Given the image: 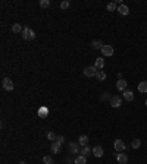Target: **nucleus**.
<instances>
[{
    "instance_id": "obj_31",
    "label": "nucleus",
    "mask_w": 147,
    "mask_h": 164,
    "mask_svg": "<svg viewBox=\"0 0 147 164\" xmlns=\"http://www.w3.org/2000/svg\"><path fill=\"white\" fill-rule=\"evenodd\" d=\"M19 164H25V163H24V161H19Z\"/></svg>"
},
{
    "instance_id": "obj_9",
    "label": "nucleus",
    "mask_w": 147,
    "mask_h": 164,
    "mask_svg": "<svg viewBox=\"0 0 147 164\" xmlns=\"http://www.w3.org/2000/svg\"><path fill=\"white\" fill-rule=\"evenodd\" d=\"M60 148H62V144H59L57 141H55L52 145H50V151L53 154H57V153H60Z\"/></svg>"
},
{
    "instance_id": "obj_24",
    "label": "nucleus",
    "mask_w": 147,
    "mask_h": 164,
    "mask_svg": "<svg viewBox=\"0 0 147 164\" xmlns=\"http://www.w3.org/2000/svg\"><path fill=\"white\" fill-rule=\"evenodd\" d=\"M140 145H141V141H140V139H132L131 147H132L134 149H138V148H140Z\"/></svg>"
},
{
    "instance_id": "obj_15",
    "label": "nucleus",
    "mask_w": 147,
    "mask_h": 164,
    "mask_svg": "<svg viewBox=\"0 0 147 164\" xmlns=\"http://www.w3.org/2000/svg\"><path fill=\"white\" fill-rule=\"evenodd\" d=\"M78 144H80V147H87V144H88V136H87V135H81L80 139H78Z\"/></svg>"
},
{
    "instance_id": "obj_3",
    "label": "nucleus",
    "mask_w": 147,
    "mask_h": 164,
    "mask_svg": "<svg viewBox=\"0 0 147 164\" xmlns=\"http://www.w3.org/2000/svg\"><path fill=\"white\" fill-rule=\"evenodd\" d=\"M2 86H3V90H6V91H12V90H13V82H12V79H9V78H3Z\"/></svg>"
},
{
    "instance_id": "obj_14",
    "label": "nucleus",
    "mask_w": 147,
    "mask_h": 164,
    "mask_svg": "<svg viewBox=\"0 0 147 164\" xmlns=\"http://www.w3.org/2000/svg\"><path fill=\"white\" fill-rule=\"evenodd\" d=\"M127 81H124V79H119L118 82H116V88H118V90L119 91H125L127 90Z\"/></svg>"
},
{
    "instance_id": "obj_16",
    "label": "nucleus",
    "mask_w": 147,
    "mask_h": 164,
    "mask_svg": "<svg viewBox=\"0 0 147 164\" xmlns=\"http://www.w3.org/2000/svg\"><path fill=\"white\" fill-rule=\"evenodd\" d=\"M80 153H81V155H84L85 158H87V155H90V154L93 153V149H91V148L87 145V147H82V149L80 151Z\"/></svg>"
},
{
    "instance_id": "obj_2",
    "label": "nucleus",
    "mask_w": 147,
    "mask_h": 164,
    "mask_svg": "<svg viewBox=\"0 0 147 164\" xmlns=\"http://www.w3.org/2000/svg\"><path fill=\"white\" fill-rule=\"evenodd\" d=\"M97 72H99V70H97L96 66H88V68H85V69L82 70V73H84L85 78H94Z\"/></svg>"
},
{
    "instance_id": "obj_4",
    "label": "nucleus",
    "mask_w": 147,
    "mask_h": 164,
    "mask_svg": "<svg viewBox=\"0 0 147 164\" xmlns=\"http://www.w3.org/2000/svg\"><path fill=\"white\" fill-rule=\"evenodd\" d=\"M113 147H115V151H118V153H122V151H125V148H127L122 139H115Z\"/></svg>"
},
{
    "instance_id": "obj_26",
    "label": "nucleus",
    "mask_w": 147,
    "mask_h": 164,
    "mask_svg": "<svg viewBox=\"0 0 147 164\" xmlns=\"http://www.w3.org/2000/svg\"><path fill=\"white\" fill-rule=\"evenodd\" d=\"M47 139H50V141H56L57 139V136H56V133L55 132H47Z\"/></svg>"
},
{
    "instance_id": "obj_19",
    "label": "nucleus",
    "mask_w": 147,
    "mask_h": 164,
    "mask_svg": "<svg viewBox=\"0 0 147 164\" xmlns=\"http://www.w3.org/2000/svg\"><path fill=\"white\" fill-rule=\"evenodd\" d=\"M138 91H140L141 94H146V92H147V82H146V81H143V82L138 84Z\"/></svg>"
},
{
    "instance_id": "obj_21",
    "label": "nucleus",
    "mask_w": 147,
    "mask_h": 164,
    "mask_svg": "<svg viewBox=\"0 0 147 164\" xmlns=\"http://www.w3.org/2000/svg\"><path fill=\"white\" fill-rule=\"evenodd\" d=\"M75 164H87V158L80 154V155L75 158Z\"/></svg>"
},
{
    "instance_id": "obj_8",
    "label": "nucleus",
    "mask_w": 147,
    "mask_h": 164,
    "mask_svg": "<svg viewBox=\"0 0 147 164\" xmlns=\"http://www.w3.org/2000/svg\"><path fill=\"white\" fill-rule=\"evenodd\" d=\"M93 155H94V157H97V158L103 157V148H102L100 145H96V147L93 148Z\"/></svg>"
},
{
    "instance_id": "obj_13",
    "label": "nucleus",
    "mask_w": 147,
    "mask_h": 164,
    "mask_svg": "<svg viewBox=\"0 0 147 164\" xmlns=\"http://www.w3.org/2000/svg\"><path fill=\"white\" fill-rule=\"evenodd\" d=\"M118 12H119L121 15H124V16H125V15L129 13V7H128L127 5H119V6H118Z\"/></svg>"
},
{
    "instance_id": "obj_23",
    "label": "nucleus",
    "mask_w": 147,
    "mask_h": 164,
    "mask_svg": "<svg viewBox=\"0 0 147 164\" xmlns=\"http://www.w3.org/2000/svg\"><path fill=\"white\" fill-rule=\"evenodd\" d=\"M43 163H44V164H55L53 157H50V155H44V157H43Z\"/></svg>"
},
{
    "instance_id": "obj_17",
    "label": "nucleus",
    "mask_w": 147,
    "mask_h": 164,
    "mask_svg": "<svg viewBox=\"0 0 147 164\" xmlns=\"http://www.w3.org/2000/svg\"><path fill=\"white\" fill-rule=\"evenodd\" d=\"M22 31H24V28H22V25L21 23H13L12 25V32H15V34H22Z\"/></svg>"
},
{
    "instance_id": "obj_10",
    "label": "nucleus",
    "mask_w": 147,
    "mask_h": 164,
    "mask_svg": "<svg viewBox=\"0 0 147 164\" xmlns=\"http://www.w3.org/2000/svg\"><path fill=\"white\" fill-rule=\"evenodd\" d=\"M116 160H118L119 164H127V163H128V155L124 154V153H119V154L116 155Z\"/></svg>"
},
{
    "instance_id": "obj_12",
    "label": "nucleus",
    "mask_w": 147,
    "mask_h": 164,
    "mask_svg": "<svg viewBox=\"0 0 147 164\" xmlns=\"http://www.w3.org/2000/svg\"><path fill=\"white\" fill-rule=\"evenodd\" d=\"M91 47H93L94 50H102V48L105 47V44H103V41H100V40H93V41H91Z\"/></svg>"
},
{
    "instance_id": "obj_6",
    "label": "nucleus",
    "mask_w": 147,
    "mask_h": 164,
    "mask_svg": "<svg viewBox=\"0 0 147 164\" xmlns=\"http://www.w3.org/2000/svg\"><path fill=\"white\" fill-rule=\"evenodd\" d=\"M102 53H103V56H106V57L112 56V54H113V47L109 46V44H105V47L102 48Z\"/></svg>"
},
{
    "instance_id": "obj_5",
    "label": "nucleus",
    "mask_w": 147,
    "mask_h": 164,
    "mask_svg": "<svg viewBox=\"0 0 147 164\" xmlns=\"http://www.w3.org/2000/svg\"><path fill=\"white\" fill-rule=\"evenodd\" d=\"M121 104H122V98L119 95H113L112 98H110V106H112L113 108L121 107Z\"/></svg>"
},
{
    "instance_id": "obj_29",
    "label": "nucleus",
    "mask_w": 147,
    "mask_h": 164,
    "mask_svg": "<svg viewBox=\"0 0 147 164\" xmlns=\"http://www.w3.org/2000/svg\"><path fill=\"white\" fill-rule=\"evenodd\" d=\"M110 98H112V95H110L109 92H105V94L102 95V100H110Z\"/></svg>"
},
{
    "instance_id": "obj_11",
    "label": "nucleus",
    "mask_w": 147,
    "mask_h": 164,
    "mask_svg": "<svg viewBox=\"0 0 147 164\" xmlns=\"http://www.w3.org/2000/svg\"><path fill=\"white\" fill-rule=\"evenodd\" d=\"M124 100H125V101H128V103H131L132 100H134V92L131 90H125L124 91Z\"/></svg>"
},
{
    "instance_id": "obj_1",
    "label": "nucleus",
    "mask_w": 147,
    "mask_h": 164,
    "mask_svg": "<svg viewBox=\"0 0 147 164\" xmlns=\"http://www.w3.org/2000/svg\"><path fill=\"white\" fill-rule=\"evenodd\" d=\"M21 35H22V38L25 40V41H31V40L35 38V32L31 28H28V27H24V31H22Z\"/></svg>"
},
{
    "instance_id": "obj_28",
    "label": "nucleus",
    "mask_w": 147,
    "mask_h": 164,
    "mask_svg": "<svg viewBox=\"0 0 147 164\" xmlns=\"http://www.w3.org/2000/svg\"><path fill=\"white\" fill-rule=\"evenodd\" d=\"M69 6H71V3L68 2V0H63V2L60 3V7H62V9H68Z\"/></svg>"
},
{
    "instance_id": "obj_27",
    "label": "nucleus",
    "mask_w": 147,
    "mask_h": 164,
    "mask_svg": "<svg viewBox=\"0 0 147 164\" xmlns=\"http://www.w3.org/2000/svg\"><path fill=\"white\" fill-rule=\"evenodd\" d=\"M49 6H50V0H40V7L46 9V7H49Z\"/></svg>"
},
{
    "instance_id": "obj_32",
    "label": "nucleus",
    "mask_w": 147,
    "mask_h": 164,
    "mask_svg": "<svg viewBox=\"0 0 147 164\" xmlns=\"http://www.w3.org/2000/svg\"><path fill=\"white\" fill-rule=\"evenodd\" d=\"M146 106H147V100H146Z\"/></svg>"
},
{
    "instance_id": "obj_22",
    "label": "nucleus",
    "mask_w": 147,
    "mask_h": 164,
    "mask_svg": "<svg viewBox=\"0 0 147 164\" xmlns=\"http://www.w3.org/2000/svg\"><path fill=\"white\" fill-rule=\"evenodd\" d=\"M49 114V110H47V107H41L40 110H38V116L40 117H46Z\"/></svg>"
},
{
    "instance_id": "obj_30",
    "label": "nucleus",
    "mask_w": 147,
    "mask_h": 164,
    "mask_svg": "<svg viewBox=\"0 0 147 164\" xmlns=\"http://www.w3.org/2000/svg\"><path fill=\"white\" fill-rule=\"evenodd\" d=\"M56 141H57L59 144H63V142H65V138H63L62 135H60V136H57V139H56Z\"/></svg>"
},
{
    "instance_id": "obj_20",
    "label": "nucleus",
    "mask_w": 147,
    "mask_h": 164,
    "mask_svg": "<svg viewBox=\"0 0 147 164\" xmlns=\"http://www.w3.org/2000/svg\"><path fill=\"white\" fill-rule=\"evenodd\" d=\"M94 66H96L97 69H103V66H105V59H103V57H100V59H96Z\"/></svg>"
},
{
    "instance_id": "obj_7",
    "label": "nucleus",
    "mask_w": 147,
    "mask_h": 164,
    "mask_svg": "<svg viewBox=\"0 0 147 164\" xmlns=\"http://www.w3.org/2000/svg\"><path fill=\"white\" fill-rule=\"evenodd\" d=\"M68 148H69V153H71V154L80 153V144H78V142H69Z\"/></svg>"
},
{
    "instance_id": "obj_18",
    "label": "nucleus",
    "mask_w": 147,
    "mask_h": 164,
    "mask_svg": "<svg viewBox=\"0 0 147 164\" xmlns=\"http://www.w3.org/2000/svg\"><path fill=\"white\" fill-rule=\"evenodd\" d=\"M94 78H96L97 81H100V82L105 81V79H106V72H105V70H99V72L96 73V76H94Z\"/></svg>"
},
{
    "instance_id": "obj_25",
    "label": "nucleus",
    "mask_w": 147,
    "mask_h": 164,
    "mask_svg": "<svg viewBox=\"0 0 147 164\" xmlns=\"http://www.w3.org/2000/svg\"><path fill=\"white\" fill-rule=\"evenodd\" d=\"M107 10H109V12H115V10H118V6H116V3H115V2L109 3V5H107Z\"/></svg>"
}]
</instances>
